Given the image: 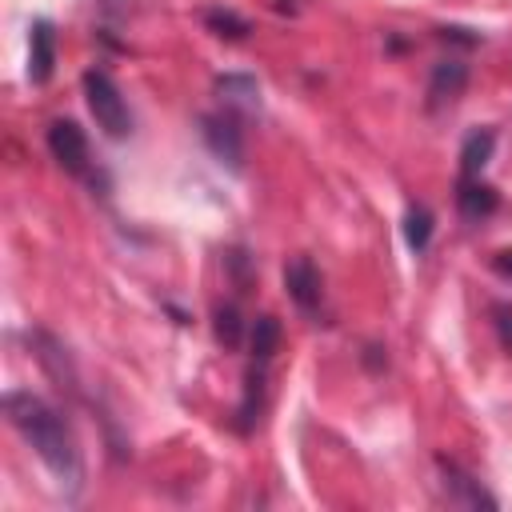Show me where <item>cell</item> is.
<instances>
[{"instance_id": "6da1fadb", "label": "cell", "mask_w": 512, "mask_h": 512, "mask_svg": "<svg viewBox=\"0 0 512 512\" xmlns=\"http://www.w3.org/2000/svg\"><path fill=\"white\" fill-rule=\"evenodd\" d=\"M4 416L24 436V444L48 464V472L76 492L80 480H84V460H80V448H76V436H72L68 420L44 396L24 392V388L4 392Z\"/></svg>"}, {"instance_id": "7a4b0ae2", "label": "cell", "mask_w": 512, "mask_h": 512, "mask_svg": "<svg viewBox=\"0 0 512 512\" xmlns=\"http://www.w3.org/2000/svg\"><path fill=\"white\" fill-rule=\"evenodd\" d=\"M84 100H88V112H92V120H96V128L104 136L124 140L132 132L128 100H124V92L116 88V80L104 68H88L84 72Z\"/></svg>"}, {"instance_id": "3957f363", "label": "cell", "mask_w": 512, "mask_h": 512, "mask_svg": "<svg viewBox=\"0 0 512 512\" xmlns=\"http://www.w3.org/2000/svg\"><path fill=\"white\" fill-rule=\"evenodd\" d=\"M200 136H204L208 152L220 164H228L232 172H240V164H244V132H240V116L236 112L224 108V112L200 116Z\"/></svg>"}, {"instance_id": "277c9868", "label": "cell", "mask_w": 512, "mask_h": 512, "mask_svg": "<svg viewBox=\"0 0 512 512\" xmlns=\"http://www.w3.org/2000/svg\"><path fill=\"white\" fill-rule=\"evenodd\" d=\"M48 152L64 172L88 176V136L76 120H52L48 124Z\"/></svg>"}, {"instance_id": "5b68a950", "label": "cell", "mask_w": 512, "mask_h": 512, "mask_svg": "<svg viewBox=\"0 0 512 512\" xmlns=\"http://www.w3.org/2000/svg\"><path fill=\"white\" fill-rule=\"evenodd\" d=\"M436 468H440V488H444V496H448V504H456V508H496V496L476 480V476H468L464 468H456L452 460H436Z\"/></svg>"}, {"instance_id": "8992f818", "label": "cell", "mask_w": 512, "mask_h": 512, "mask_svg": "<svg viewBox=\"0 0 512 512\" xmlns=\"http://www.w3.org/2000/svg\"><path fill=\"white\" fill-rule=\"evenodd\" d=\"M28 344H32V352H36V360L48 368V376L60 384V388H68V392H80V376H76V368H72V360H68V348L52 336V332H44V328H32L28 332Z\"/></svg>"}, {"instance_id": "52a82bcc", "label": "cell", "mask_w": 512, "mask_h": 512, "mask_svg": "<svg viewBox=\"0 0 512 512\" xmlns=\"http://www.w3.org/2000/svg\"><path fill=\"white\" fill-rule=\"evenodd\" d=\"M464 84H468V64L448 56V60H436L432 76H428V112H440L448 104H456L464 96Z\"/></svg>"}, {"instance_id": "ba28073f", "label": "cell", "mask_w": 512, "mask_h": 512, "mask_svg": "<svg viewBox=\"0 0 512 512\" xmlns=\"http://www.w3.org/2000/svg\"><path fill=\"white\" fill-rule=\"evenodd\" d=\"M284 288L292 296V304L300 312H316L320 308V296H324V284H320V272L308 256H292L284 264Z\"/></svg>"}, {"instance_id": "9c48e42d", "label": "cell", "mask_w": 512, "mask_h": 512, "mask_svg": "<svg viewBox=\"0 0 512 512\" xmlns=\"http://www.w3.org/2000/svg\"><path fill=\"white\" fill-rule=\"evenodd\" d=\"M56 68V28L52 20H36L28 36V84H48Z\"/></svg>"}, {"instance_id": "30bf717a", "label": "cell", "mask_w": 512, "mask_h": 512, "mask_svg": "<svg viewBox=\"0 0 512 512\" xmlns=\"http://www.w3.org/2000/svg\"><path fill=\"white\" fill-rule=\"evenodd\" d=\"M216 96L228 112H256L260 108V84L244 72H228V76H216Z\"/></svg>"}, {"instance_id": "8fae6325", "label": "cell", "mask_w": 512, "mask_h": 512, "mask_svg": "<svg viewBox=\"0 0 512 512\" xmlns=\"http://www.w3.org/2000/svg\"><path fill=\"white\" fill-rule=\"evenodd\" d=\"M496 148V132L492 128H472L460 144V180H476L484 172V164L492 160Z\"/></svg>"}, {"instance_id": "7c38bea8", "label": "cell", "mask_w": 512, "mask_h": 512, "mask_svg": "<svg viewBox=\"0 0 512 512\" xmlns=\"http://www.w3.org/2000/svg\"><path fill=\"white\" fill-rule=\"evenodd\" d=\"M496 192L476 176V180H460L456 184V208H460V216L464 220H484V216H492L496 212Z\"/></svg>"}, {"instance_id": "4fadbf2b", "label": "cell", "mask_w": 512, "mask_h": 512, "mask_svg": "<svg viewBox=\"0 0 512 512\" xmlns=\"http://www.w3.org/2000/svg\"><path fill=\"white\" fill-rule=\"evenodd\" d=\"M260 408H264V364L252 360V368L244 376V400L236 408V432H252L260 420Z\"/></svg>"}, {"instance_id": "5bb4252c", "label": "cell", "mask_w": 512, "mask_h": 512, "mask_svg": "<svg viewBox=\"0 0 512 512\" xmlns=\"http://www.w3.org/2000/svg\"><path fill=\"white\" fill-rule=\"evenodd\" d=\"M276 348H280V320L264 312V316H256L248 324V352H252V360L268 364L276 356Z\"/></svg>"}, {"instance_id": "9a60e30c", "label": "cell", "mask_w": 512, "mask_h": 512, "mask_svg": "<svg viewBox=\"0 0 512 512\" xmlns=\"http://www.w3.org/2000/svg\"><path fill=\"white\" fill-rule=\"evenodd\" d=\"M404 240H408V248H412L416 256L428 248V240H432V212H428L424 204H412V208L404 212Z\"/></svg>"}, {"instance_id": "2e32d148", "label": "cell", "mask_w": 512, "mask_h": 512, "mask_svg": "<svg viewBox=\"0 0 512 512\" xmlns=\"http://www.w3.org/2000/svg\"><path fill=\"white\" fill-rule=\"evenodd\" d=\"M204 24H208L216 36H224V40H244V36L252 32V24H248L244 16H236L232 8H208V12H204Z\"/></svg>"}, {"instance_id": "e0dca14e", "label": "cell", "mask_w": 512, "mask_h": 512, "mask_svg": "<svg viewBox=\"0 0 512 512\" xmlns=\"http://www.w3.org/2000/svg\"><path fill=\"white\" fill-rule=\"evenodd\" d=\"M212 328H216V340L224 348H240L244 340V320H240V308L236 304H220L216 316H212Z\"/></svg>"}, {"instance_id": "ac0fdd59", "label": "cell", "mask_w": 512, "mask_h": 512, "mask_svg": "<svg viewBox=\"0 0 512 512\" xmlns=\"http://www.w3.org/2000/svg\"><path fill=\"white\" fill-rule=\"evenodd\" d=\"M492 328H496L500 348L512 356V304H508V300H496V304H492Z\"/></svg>"}, {"instance_id": "d6986e66", "label": "cell", "mask_w": 512, "mask_h": 512, "mask_svg": "<svg viewBox=\"0 0 512 512\" xmlns=\"http://www.w3.org/2000/svg\"><path fill=\"white\" fill-rule=\"evenodd\" d=\"M492 268H496L504 280H512V248H500V252L492 256Z\"/></svg>"}, {"instance_id": "ffe728a7", "label": "cell", "mask_w": 512, "mask_h": 512, "mask_svg": "<svg viewBox=\"0 0 512 512\" xmlns=\"http://www.w3.org/2000/svg\"><path fill=\"white\" fill-rule=\"evenodd\" d=\"M128 4H132V0H104V8H108L112 16H120V12H128Z\"/></svg>"}]
</instances>
